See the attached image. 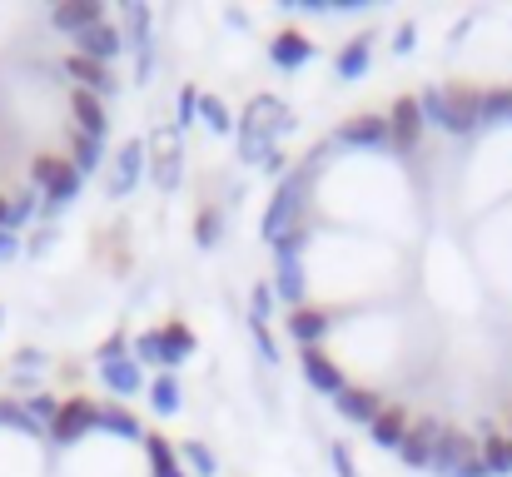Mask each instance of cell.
I'll list each match as a JSON object with an SVG mask.
<instances>
[{
    "label": "cell",
    "mask_w": 512,
    "mask_h": 477,
    "mask_svg": "<svg viewBox=\"0 0 512 477\" xmlns=\"http://www.w3.org/2000/svg\"><path fill=\"white\" fill-rule=\"evenodd\" d=\"M239 130V155L244 164H259V169H284V155H279V135L294 130V115L279 95H254L244 120L234 125Z\"/></svg>",
    "instance_id": "obj_1"
},
{
    "label": "cell",
    "mask_w": 512,
    "mask_h": 477,
    "mask_svg": "<svg viewBox=\"0 0 512 477\" xmlns=\"http://www.w3.org/2000/svg\"><path fill=\"white\" fill-rule=\"evenodd\" d=\"M309 189H314V155L304 159L294 174H284V184L274 189V199H269V209H264V244H269V249H274L279 239L309 229V224H304V214H309Z\"/></svg>",
    "instance_id": "obj_2"
},
{
    "label": "cell",
    "mask_w": 512,
    "mask_h": 477,
    "mask_svg": "<svg viewBox=\"0 0 512 477\" xmlns=\"http://www.w3.org/2000/svg\"><path fill=\"white\" fill-rule=\"evenodd\" d=\"M418 110L428 125L448 130V135H473L483 125V90L473 85H428L418 95Z\"/></svg>",
    "instance_id": "obj_3"
},
{
    "label": "cell",
    "mask_w": 512,
    "mask_h": 477,
    "mask_svg": "<svg viewBox=\"0 0 512 477\" xmlns=\"http://www.w3.org/2000/svg\"><path fill=\"white\" fill-rule=\"evenodd\" d=\"M428 468L438 477H493L488 463H483V443H473V433H463V428H443L438 433Z\"/></svg>",
    "instance_id": "obj_4"
},
{
    "label": "cell",
    "mask_w": 512,
    "mask_h": 477,
    "mask_svg": "<svg viewBox=\"0 0 512 477\" xmlns=\"http://www.w3.org/2000/svg\"><path fill=\"white\" fill-rule=\"evenodd\" d=\"M90 428H100V403L70 398V403H60V413H55V423H50V443H55V448H75Z\"/></svg>",
    "instance_id": "obj_5"
},
{
    "label": "cell",
    "mask_w": 512,
    "mask_h": 477,
    "mask_svg": "<svg viewBox=\"0 0 512 477\" xmlns=\"http://www.w3.org/2000/svg\"><path fill=\"white\" fill-rule=\"evenodd\" d=\"M423 130H428V120H423L418 100H413V95H398L393 110H388V145H393V150H413V145L423 140Z\"/></svg>",
    "instance_id": "obj_6"
},
{
    "label": "cell",
    "mask_w": 512,
    "mask_h": 477,
    "mask_svg": "<svg viewBox=\"0 0 512 477\" xmlns=\"http://www.w3.org/2000/svg\"><path fill=\"white\" fill-rule=\"evenodd\" d=\"M125 30H130V40H135V55H140L135 75H140V80H150V70H155V40H150V5L130 0V5H125Z\"/></svg>",
    "instance_id": "obj_7"
},
{
    "label": "cell",
    "mask_w": 512,
    "mask_h": 477,
    "mask_svg": "<svg viewBox=\"0 0 512 477\" xmlns=\"http://www.w3.org/2000/svg\"><path fill=\"white\" fill-rule=\"evenodd\" d=\"M75 55H85V60H100V65H110L120 50H125V30L120 25H110V20H100V25H90L85 35H75Z\"/></svg>",
    "instance_id": "obj_8"
},
{
    "label": "cell",
    "mask_w": 512,
    "mask_h": 477,
    "mask_svg": "<svg viewBox=\"0 0 512 477\" xmlns=\"http://www.w3.org/2000/svg\"><path fill=\"white\" fill-rule=\"evenodd\" d=\"M299 363H304V383H309L314 393H334V398H339L343 388H348V383H343V373H339V363H334L324 348H304V353H299Z\"/></svg>",
    "instance_id": "obj_9"
},
{
    "label": "cell",
    "mask_w": 512,
    "mask_h": 477,
    "mask_svg": "<svg viewBox=\"0 0 512 477\" xmlns=\"http://www.w3.org/2000/svg\"><path fill=\"white\" fill-rule=\"evenodd\" d=\"M140 174H145V140H130V145H120V155H115V169H110V194H115V199H125V194L140 184Z\"/></svg>",
    "instance_id": "obj_10"
},
{
    "label": "cell",
    "mask_w": 512,
    "mask_h": 477,
    "mask_svg": "<svg viewBox=\"0 0 512 477\" xmlns=\"http://www.w3.org/2000/svg\"><path fill=\"white\" fill-rule=\"evenodd\" d=\"M50 20H55V30H65V35H85L90 25L105 20V5H100V0H65V5L50 10Z\"/></svg>",
    "instance_id": "obj_11"
},
{
    "label": "cell",
    "mask_w": 512,
    "mask_h": 477,
    "mask_svg": "<svg viewBox=\"0 0 512 477\" xmlns=\"http://www.w3.org/2000/svg\"><path fill=\"white\" fill-rule=\"evenodd\" d=\"M70 115H75L80 135H90V140H105V130H110V115H105V100H100V95H90V90H70Z\"/></svg>",
    "instance_id": "obj_12"
},
{
    "label": "cell",
    "mask_w": 512,
    "mask_h": 477,
    "mask_svg": "<svg viewBox=\"0 0 512 477\" xmlns=\"http://www.w3.org/2000/svg\"><path fill=\"white\" fill-rule=\"evenodd\" d=\"M334 140H339V145H363V150L388 145V115H353V120L339 125Z\"/></svg>",
    "instance_id": "obj_13"
},
{
    "label": "cell",
    "mask_w": 512,
    "mask_h": 477,
    "mask_svg": "<svg viewBox=\"0 0 512 477\" xmlns=\"http://www.w3.org/2000/svg\"><path fill=\"white\" fill-rule=\"evenodd\" d=\"M269 60H274L279 70H304V65L314 60V40L299 35V30H279L274 45H269Z\"/></svg>",
    "instance_id": "obj_14"
},
{
    "label": "cell",
    "mask_w": 512,
    "mask_h": 477,
    "mask_svg": "<svg viewBox=\"0 0 512 477\" xmlns=\"http://www.w3.org/2000/svg\"><path fill=\"white\" fill-rule=\"evenodd\" d=\"M65 75L80 85V90H90V95H115V75H110V65H100V60H85V55H70L65 60Z\"/></svg>",
    "instance_id": "obj_15"
},
{
    "label": "cell",
    "mask_w": 512,
    "mask_h": 477,
    "mask_svg": "<svg viewBox=\"0 0 512 477\" xmlns=\"http://www.w3.org/2000/svg\"><path fill=\"white\" fill-rule=\"evenodd\" d=\"M438 423L433 418H423V423H413L408 428V438H403V448H398V458L408 463V468H428L433 463V443H438Z\"/></svg>",
    "instance_id": "obj_16"
},
{
    "label": "cell",
    "mask_w": 512,
    "mask_h": 477,
    "mask_svg": "<svg viewBox=\"0 0 512 477\" xmlns=\"http://www.w3.org/2000/svg\"><path fill=\"white\" fill-rule=\"evenodd\" d=\"M100 378H105V388H110L115 398H135V393L145 388V373H140L135 358H110V363H100Z\"/></svg>",
    "instance_id": "obj_17"
},
{
    "label": "cell",
    "mask_w": 512,
    "mask_h": 477,
    "mask_svg": "<svg viewBox=\"0 0 512 477\" xmlns=\"http://www.w3.org/2000/svg\"><path fill=\"white\" fill-rule=\"evenodd\" d=\"M408 428H413V423H408V413H403L398 403H383V413L368 423V433H373V443H378V448H403Z\"/></svg>",
    "instance_id": "obj_18"
},
{
    "label": "cell",
    "mask_w": 512,
    "mask_h": 477,
    "mask_svg": "<svg viewBox=\"0 0 512 477\" xmlns=\"http://www.w3.org/2000/svg\"><path fill=\"white\" fill-rule=\"evenodd\" d=\"M80 184H85V174L65 159V164H60V174H55V184L45 189V204H40V209H45V214H60L65 204H75V199H80Z\"/></svg>",
    "instance_id": "obj_19"
},
{
    "label": "cell",
    "mask_w": 512,
    "mask_h": 477,
    "mask_svg": "<svg viewBox=\"0 0 512 477\" xmlns=\"http://www.w3.org/2000/svg\"><path fill=\"white\" fill-rule=\"evenodd\" d=\"M299 259H304V254H274V264H279V279H274V284H279V299H289L294 309H304V284H309Z\"/></svg>",
    "instance_id": "obj_20"
},
{
    "label": "cell",
    "mask_w": 512,
    "mask_h": 477,
    "mask_svg": "<svg viewBox=\"0 0 512 477\" xmlns=\"http://www.w3.org/2000/svg\"><path fill=\"white\" fill-rule=\"evenodd\" d=\"M339 413L348 423H373L378 413H383V398L373 393V388H343L339 393Z\"/></svg>",
    "instance_id": "obj_21"
},
{
    "label": "cell",
    "mask_w": 512,
    "mask_h": 477,
    "mask_svg": "<svg viewBox=\"0 0 512 477\" xmlns=\"http://www.w3.org/2000/svg\"><path fill=\"white\" fill-rule=\"evenodd\" d=\"M289 333L299 338V348H319V338L329 333V314L304 304V309H294V314H289Z\"/></svg>",
    "instance_id": "obj_22"
},
{
    "label": "cell",
    "mask_w": 512,
    "mask_h": 477,
    "mask_svg": "<svg viewBox=\"0 0 512 477\" xmlns=\"http://www.w3.org/2000/svg\"><path fill=\"white\" fill-rule=\"evenodd\" d=\"M368 60H373V35H358V40H348L339 50L334 70H339V80H358L368 70Z\"/></svg>",
    "instance_id": "obj_23"
},
{
    "label": "cell",
    "mask_w": 512,
    "mask_h": 477,
    "mask_svg": "<svg viewBox=\"0 0 512 477\" xmlns=\"http://www.w3.org/2000/svg\"><path fill=\"white\" fill-rule=\"evenodd\" d=\"M160 343H165V373L179 368V363L194 353V333H189L184 323H165V328H160Z\"/></svg>",
    "instance_id": "obj_24"
},
{
    "label": "cell",
    "mask_w": 512,
    "mask_h": 477,
    "mask_svg": "<svg viewBox=\"0 0 512 477\" xmlns=\"http://www.w3.org/2000/svg\"><path fill=\"white\" fill-rule=\"evenodd\" d=\"M100 159H105V140H90V135H70V164L80 169V174H95L100 169Z\"/></svg>",
    "instance_id": "obj_25"
},
{
    "label": "cell",
    "mask_w": 512,
    "mask_h": 477,
    "mask_svg": "<svg viewBox=\"0 0 512 477\" xmlns=\"http://www.w3.org/2000/svg\"><path fill=\"white\" fill-rule=\"evenodd\" d=\"M100 428H105V433H115V438H145V428H140V418H135L130 408H120V403H110V408H100Z\"/></svg>",
    "instance_id": "obj_26"
},
{
    "label": "cell",
    "mask_w": 512,
    "mask_h": 477,
    "mask_svg": "<svg viewBox=\"0 0 512 477\" xmlns=\"http://www.w3.org/2000/svg\"><path fill=\"white\" fill-rule=\"evenodd\" d=\"M155 179H160V189H174V184H179V130H170V135L160 140V159H155Z\"/></svg>",
    "instance_id": "obj_27"
},
{
    "label": "cell",
    "mask_w": 512,
    "mask_h": 477,
    "mask_svg": "<svg viewBox=\"0 0 512 477\" xmlns=\"http://www.w3.org/2000/svg\"><path fill=\"white\" fill-rule=\"evenodd\" d=\"M150 403H155L160 418H174V413H179V378H174V373H160V378L150 383Z\"/></svg>",
    "instance_id": "obj_28"
},
{
    "label": "cell",
    "mask_w": 512,
    "mask_h": 477,
    "mask_svg": "<svg viewBox=\"0 0 512 477\" xmlns=\"http://www.w3.org/2000/svg\"><path fill=\"white\" fill-rule=\"evenodd\" d=\"M512 120V85L483 90V125H508Z\"/></svg>",
    "instance_id": "obj_29"
},
{
    "label": "cell",
    "mask_w": 512,
    "mask_h": 477,
    "mask_svg": "<svg viewBox=\"0 0 512 477\" xmlns=\"http://www.w3.org/2000/svg\"><path fill=\"white\" fill-rule=\"evenodd\" d=\"M145 453H150V468H155V477H179V463H174L170 438L150 433V438H145Z\"/></svg>",
    "instance_id": "obj_30"
},
{
    "label": "cell",
    "mask_w": 512,
    "mask_h": 477,
    "mask_svg": "<svg viewBox=\"0 0 512 477\" xmlns=\"http://www.w3.org/2000/svg\"><path fill=\"white\" fill-rule=\"evenodd\" d=\"M199 115H204V125H209L214 135H229V130H234V120H229L224 100H214V95H199Z\"/></svg>",
    "instance_id": "obj_31"
},
{
    "label": "cell",
    "mask_w": 512,
    "mask_h": 477,
    "mask_svg": "<svg viewBox=\"0 0 512 477\" xmlns=\"http://www.w3.org/2000/svg\"><path fill=\"white\" fill-rule=\"evenodd\" d=\"M20 408H25V413H30V423H35V428H45V433H50V423H55V413H60V403H55L50 393H35V398H25Z\"/></svg>",
    "instance_id": "obj_32"
},
{
    "label": "cell",
    "mask_w": 512,
    "mask_h": 477,
    "mask_svg": "<svg viewBox=\"0 0 512 477\" xmlns=\"http://www.w3.org/2000/svg\"><path fill=\"white\" fill-rule=\"evenodd\" d=\"M35 214V189H25V194H15V199H5V229L15 234L25 219Z\"/></svg>",
    "instance_id": "obj_33"
},
{
    "label": "cell",
    "mask_w": 512,
    "mask_h": 477,
    "mask_svg": "<svg viewBox=\"0 0 512 477\" xmlns=\"http://www.w3.org/2000/svg\"><path fill=\"white\" fill-rule=\"evenodd\" d=\"M219 229H224L219 209H204V214L194 219V244H199V249H214V244H219Z\"/></svg>",
    "instance_id": "obj_34"
},
{
    "label": "cell",
    "mask_w": 512,
    "mask_h": 477,
    "mask_svg": "<svg viewBox=\"0 0 512 477\" xmlns=\"http://www.w3.org/2000/svg\"><path fill=\"white\" fill-rule=\"evenodd\" d=\"M60 164H65V159H55V155H35V159H30V184H35V189L45 194V189L55 184V174H60Z\"/></svg>",
    "instance_id": "obj_35"
},
{
    "label": "cell",
    "mask_w": 512,
    "mask_h": 477,
    "mask_svg": "<svg viewBox=\"0 0 512 477\" xmlns=\"http://www.w3.org/2000/svg\"><path fill=\"white\" fill-rule=\"evenodd\" d=\"M0 428H15V433H30V438H40L45 428H35L30 423V413L20 408V403H0Z\"/></svg>",
    "instance_id": "obj_36"
},
{
    "label": "cell",
    "mask_w": 512,
    "mask_h": 477,
    "mask_svg": "<svg viewBox=\"0 0 512 477\" xmlns=\"http://www.w3.org/2000/svg\"><path fill=\"white\" fill-rule=\"evenodd\" d=\"M135 363H160V368H165V343H160V333H140V338H135Z\"/></svg>",
    "instance_id": "obj_37"
},
{
    "label": "cell",
    "mask_w": 512,
    "mask_h": 477,
    "mask_svg": "<svg viewBox=\"0 0 512 477\" xmlns=\"http://www.w3.org/2000/svg\"><path fill=\"white\" fill-rule=\"evenodd\" d=\"M194 115H199V95H194V85H184V90H179V125H174V130L184 135V130L194 125Z\"/></svg>",
    "instance_id": "obj_38"
},
{
    "label": "cell",
    "mask_w": 512,
    "mask_h": 477,
    "mask_svg": "<svg viewBox=\"0 0 512 477\" xmlns=\"http://www.w3.org/2000/svg\"><path fill=\"white\" fill-rule=\"evenodd\" d=\"M184 458H189V463H194V473H214V468H219V463H214V453H209V448H204V443H189V448H184Z\"/></svg>",
    "instance_id": "obj_39"
},
{
    "label": "cell",
    "mask_w": 512,
    "mask_h": 477,
    "mask_svg": "<svg viewBox=\"0 0 512 477\" xmlns=\"http://www.w3.org/2000/svg\"><path fill=\"white\" fill-rule=\"evenodd\" d=\"M254 328V343H259V353H264V363H279V348H274V338H269V328L264 323H249Z\"/></svg>",
    "instance_id": "obj_40"
},
{
    "label": "cell",
    "mask_w": 512,
    "mask_h": 477,
    "mask_svg": "<svg viewBox=\"0 0 512 477\" xmlns=\"http://www.w3.org/2000/svg\"><path fill=\"white\" fill-rule=\"evenodd\" d=\"M269 304H274V289L259 284V289H254V318H249V323H264V318H269Z\"/></svg>",
    "instance_id": "obj_41"
},
{
    "label": "cell",
    "mask_w": 512,
    "mask_h": 477,
    "mask_svg": "<svg viewBox=\"0 0 512 477\" xmlns=\"http://www.w3.org/2000/svg\"><path fill=\"white\" fill-rule=\"evenodd\" d=\"M413 35H418V30H413V20H403V25H398V35H393V50H398V55H408V50H413Z\"/></svg>",
    "instance_id": "obj_42"
},
{
    "label": "cell",
    "mask_w": 512,
    "mask_h": 477,
    "mask_svg": "<svg viewBox=\"0 0 512 477\" xmlns=\"http://www.w3.org/2000/svg\"><path fill=\"white\" fill-rule=\"evenodd\" d=\"M334 468H339V477H358V468H353V458H348L343 443H334Z\"/></svg>",
    "instance_id": "obj_43"
},
{
    "label": "cell",
    "mask_w": 512,
    "mask_h": 477,
    "mask_svg": "<svg viewBox=\"0 0 512 477\" xmlns=\"http://www.w3.org/2000/svg\"><path fill=\"white\" fill-rule=\"evenodd\" d=\"M110 358H125V333H115V338L100 348V363H110Z\"/></svg>",
    "instance_id": "obj_44"
},
{
    "label": "cell",
    "mask_w": 512,
    "mask_h": 477,
    "mask_svg": "<svg viewBox=\"0 0 512 477\" xmlns=\"http://www.w3.org/2000/svg\"><path fill=\"white\" fill-rule=\"evenodd\" d=\"M15 254H20V239H15L10 229H0V264H5V259H15Z\"/></svg>",
    "instance_id": "obj_45"
},
{
    "label": "cell",
    "mask_w": 512,
    "mask_h": 477,
    "mask_svg": "<svg viewBox=\"0 0 512 477\" xmlns=\"http://www.w3.org/2000/svg\"><path fill=\"white\" fill-rule=\"evenodd\" d=\"M15 363L30 373V368H40V363H45V353H40V348H20V358H15Z\"/></svg>",
    "instance_id": "obj_46"
},
{
    "label": "cell",
    "mask_w": 512,
    "mask_h": 477,
    "mask_svg": "<svg viewBox=\"0 0 512 477\" xmlns=\"http://www.w3.org/2000/svg\"><path fill=\"white\" fill-rule=\"evenodd\" d=\"M0 229H5V199H0Z\"/></svg>",
    "instance_id": "obj_47"
},
{
    "label": "cell",
    "mask_w": 512,
    "mask_h": 477,
    "mask_svg": "<svg viewBox=\"0 0 512 477\" xmlns=\"http://www.w3.org/2000/svg\"><path fill=\"white\" fill-rule=\"evenodd\" d=\"M508 453H512V438H508Z\"/></svg>",
    "instance_id": "obj_48"
},
{
    "label": "cell",
    "mask_w": 512,
    "mask_h": 477,
    "mask_svg": "<svg viewBox=\"0 0 512 477\" xmlns=\"http://www.w3.org/2000/svg\"><path fill=\"white\" fill-rule=\"evenodd\" d=\"M0 318H5V314H0Z\"/></svg>",
    "instance_id": "obj_49"
}]
</instances>
